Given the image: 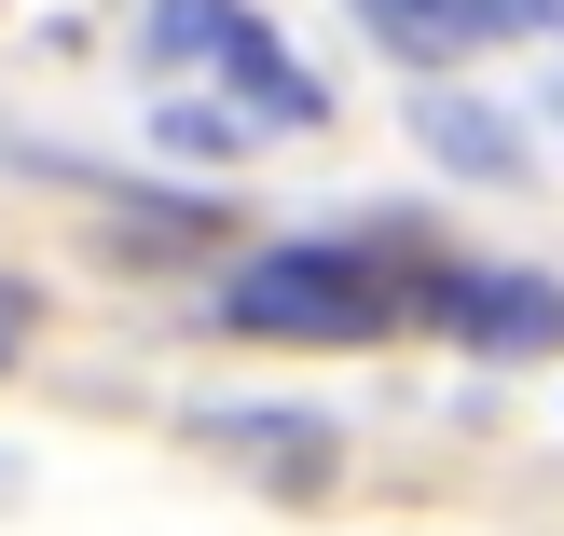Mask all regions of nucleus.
<instances>
[{"instance_id":"2","label":"nucleus","mask_w":564,"mask_h":536,"mask_svg":"<svg viewBox=\"0 0 564 536\" xmlns=\"http://www.w3.org/2000/svg\"><path fill=\"white\" fill-rule=\"evenodd\" d=\"M413 303H427L468 358H551L564 344V289L551 275H427Z\"/></svg>"},{"instance_id":"5","label":"nucleus","mask_w":564,"mask_h":536,"mask_svg":"<svg viewBox=\"0 0 564 536\" xmlns=\"http://www.w3.org/2000/svg\"><path fill=\"white\" fill-rule=\"evenodd\" d=\"M413 138H427L455 179H523V124L482 110V97H413Z\"/></svg>"},{"instance_id":"3","label":"nucleus","mask_w":564,"mask_h":536,"mask_svg":"<svg viewBox=\"0 0 564 536\" xmlns=\"http://www.w3.org/2000/svg\"><path fill=\"white\" fill-rule=\"evenodd\" d=\"M358 14L400 55H468V42H496V28H564V0H358Z\"/></svg>"},{"instance_id":"7","label":"nucleus","mask_w":564,"mask_h":536,"mask_svg":"<svg viewBox=\"0 0 564 536\" xmlns=\"http://www.w3.org/2000/svg\"><path fill=\"white\" fill-rule=\"evenodd\" d=\"M235 14V0H152V69H180V55H207V28Z\"/></svg>"},{"instance_id":"4","label":"nucleus","mask_w":564,"mask_h":536,"mask_svg":"<svg viewBox=\"0 0 564 536\" xmlns=\"http://www.w3.org/2000/svg\"><path fill=\"white\" fill-rule=\"evenodd\" d=\"M207 55H220V69H235V97L262 110V124H317V110H330L317 83L290 69V42H275L262 14H220V28H207Z\"/></svg>"},{"instance_id":"9","label":"nucleus","mask_w":564,"mask_h":536,"mask_svg":"<svg viewBox=\"0 0 564 536\" xmlns=\"http://www.w3.org/2000/svg\"><path fill=\"white\" fill-rule=\"evenodd\" d=\"M14 344H28V289L0 275V358H14Z\"/></svg>"},{"instance_id":"6","label":"nucleus","mask_w":564,"mask_h":536,"mask_svg":"<svg viewBox=\"0 0 564 536\" xmlns=\"http://www.w3.org/2000/svg\"><path fill=\"white\" fill-rule=\"evenodd\" d=\"M207 440H220V455H262L275 482H317V468H330V427H262V413H207Z\"/></svg>"},{"instance_id":"1","label":"nucleus","mask_w":564,"mask_h":536,"mask_svg":"<svg viewBox=\"0 0 564 536\" xmlns=\"http://www.w3.org/2000/svg\"><path fill=\"white\" fill-rule=\"evenodd\" d=\"M400 303L413 289L372 248H248L220 275V330H248V344H372V330H400Z\"/></svg>"},{"instance_id":"8","label":"nucleus","mask_w":564,"mask_h":536,"mask_svg":"<svg viewBox=\"0 0 564 536\" xmlns=\"http://www.w3.org/2000/svg\"><path fill=\"white\" fill-rule=\"evenodd\" d=\"M235 138H248L235 110H165V152H235Z\"/></svg>"}]
</instances>
